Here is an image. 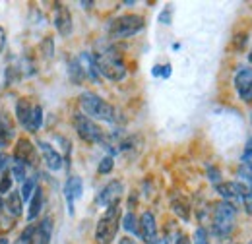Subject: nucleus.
<instances>
[{
	"label": "nucleus",
	"mask_w": 252,
	"mask_h": 244,
	"mask_svg": "<svg viewBox=\"0 0 252 244\" xmlns=\"http://www.w3.org/2000/svg\"><path fill=\"white\" fill-rule=\"evenodd\" d=\"M80 107L82 115H86L92 121H103V122H117V111L111 103H107L103 97H99L94 92H84L80 95Z\"/></svg>",
	"instance_id": "f257e3e1"
},
{
	"label": "nucleus",
	"mask_w": 252,
	"mask_h": 244,
	"mask_svg": "<svg viewBox=\"0 0 252 244\" xmlns=\"http://www.w3.org/2000/svg\"><path fill=\"white\" fill-rule=\"evenodd\" d=\"M121 219H123V210L121 204L111 206L105 210V214L99 217L97 227H95V243L97 244H111L115 241L119 227H121Z\"/></svg>",
	"instance_id": "f03ea898"
},
{
	"label": "nucleus",
	"mask_w": 252,
	"mask_h": 244,
	"mask_svg": "<svg viewBox=\"0 0 252 244\" xmlns=\"http://www.w3.org/2000/svg\"><path fill=\"white\" fill-rule=\"evenodd\" d=\"M95 64L99 76L111 82H123L126 78V64L115 49H107L101 55H95Z\"/></svg>",
	"instance_id": "7ed1b4c3"
},
{
	"label": "nucleus",
	"mask_w": 252,
	"mask_h": 244,
	"mask_svg": "<svg viewBox=\"0 0 252 244\" xmlns=\"http://www.w3.org/2000/svg\"><path fill=\"white\" fill-rule=\"evenodd\" d=\"M237 223V206L221 200L214 206V233L218 237H229Z\"/></svg>",
	"instance_id": "20e7f679"
},
{
	"label": "nucleus",
	"mask_w": 252,
	"mask_h": 244,
	"mask_svg": "<svg viewBox=\"0 0 252 244\" xmlns=\"http://www.w3.org/2000/svg\"><path fill=\"white\" fill-rule=\"evenodd\" d=\"M146 28V20L138 14H123L119 18H115L111 24H109V37L111 39H126V37H132L136 33Z\"/></svg>",
	"instance_id": "39448f33"
},
{
	"label": "nucleus",
	"mask_w": 252,
	"mask_h": 244,
	"mask_svg": "<svg viewBox=\"0 0 252 244\" xmlns=\"http://www.w3.org/2000/svg\"><path fill=\"white\" fill-rule=\"evenodd\" d=\"M74 128H76L78 136H80L84 142H88V144H101V146H103V142L107 140V132H105L97 122L92 121V119H88V117L82 115V113L74 115Z\"/></svg>",
	"instance_id": "423d86ee"
},
{
	"label": "nucleus",
	"mask_w": 252,
	"mask_h": 244,
	"mask_svg": "<svg viewBox=\"0 0 252 244\" xmlns=\"http://www.w3.org/2000/svg\"><path fill=\"white\" fill-rule=\"evenodd\" d=\"M216 190L225 202H231V204H245L247 198L252 196V186L251 184H245L241 181H229V183H220L216 184Z\"/></svg>",
	"instance_id": "0eeeda50"
},
{
	"label": "nucleus",
	"mask_w": 252,
	"mask_h": 244,
	"mask_svg": "<svg viewBox=\"0 0 252 244\" xmlns=\"http://www.w3.org/2000/svg\"><path fill=\"white\" fill-rule=\"evenodd\" d=\"M123 192H125V184L123 181H111L109 184H105L101 188V192L97 194V204L101 208H111V206H117L121 204V198H123Z\"/></svg>",
	"instance_id": "6e6552de"
},
{
	"label": "nucleus",
	"mask_w": 252,
	"mask_h": 244,
	"mask_svg": "<svg viewBox=\"0 0 252 244\" xmlns=\"http://www.w3.org/2000/svg\"><path fill=\"white\" fill-rule=\"evenodd\" d=\"M233 84H235V90L239 93L241 101L247 103V105H252V66L241 68L235 74Z\"/></svg>",
	"instance_id": "1a4fd4ad"
},
{
	"label": "nucleus",
	"mask_w": 252,
	"mask_h": 244,
	"mask_svg": "<svg viewBox=\"0 0 252 244\" xmlns=\"http://www.w3.org/2000/svg\"><path fill=\"white\" fill-rule=\"evenodd\" d=\"M138 235L146 244H154L158 241V223L152 212H144L138 219Z\"/></svg>",
	"instance_id": "9d476101"
},
{
	"label": "nucleus",
	"mask_w": 252,
	"mask_h": 244,
	"mask_svg": "<svg viewBox=\"0 0 252 244\" xmlns=\"http://www.w3.org/2000/svg\"><path fill=\"white\" fill-rule=\"evenodd\" d=\"M14 161L22 163V165H30L33 167L35 165V148L33 144L28 140V138H20L16 142V152H14Z\"/></svg>",
	"instance_id": "9b49d317"
},
{
	"label": "nucleus",
	"mask_w": 252,
	"mask_h": 244,
	"mask_svg": "<svg viewBox=\"0 0 252 244\" xmlns=\"http://www.w3.org/2000/svg\"><path fill=\"white\" fill-rule=\"evenodd\" d=\"M37 148H39V152L43 155V159H45V163H47V167L51 169V171H61L64 165V159L63 155L57 152L51 144H47V142H37Z\"/></svg>",
	"instance_id": "f8f14e48"
},
{
	"label": "nucleus",
	"mask_w": 252,
	"mask_h": 244,
	"mask_svg": "<svg viewBox=\"0 0 252 244\" xmlns=\"http://www.w3.org/2000/svg\"><path fill=\"white\" fill-rule=\"evenodd\" d=\"M84 192V183L80 177H70L66 184H64V196H66V202H68V212L74 214V202L82 196Z\"/></svg>",
	"instance_id": "ddd939ff"
},
{
	"label": "nucleus",
	"mask_w": 252,
	"mask_h": 244,
	"mask_svg": "<svg viewBox=\"0 0 252 244\" xmlns=\"http://www.w3.org/2000/svg\"><path fill=\"white\" fill-rule=\"evenodd\" d=\"M55 28L57 31L68 37L72 33V16H70V10L64 6V4H57V14H55Z\"/></svg>",
	"instance_id": "4468645a"
},
{
	"label": "nucleus",
	"mask_w": 252,
	"mask_h": 244,
	"mask_svg": "<svg viewBox=\"0 0 252 244\" xmlns=\"http://www.w3.org/2000/svg\"><path fill=\"white\" fill-rule=\"evenodd\" d=\"M51 237H53V219L51 217H45L35 227L32 244H51Z\"/></svg>",
	"instance_id": "2eb2a0df"
},
{
	"label": "nucleus",
	"mask_w": 252,
	"mask_h": 244,
	"mask_svg": "<svg viewBox=\"0 0 252 244\" xmlns=\"http://www.w3.org/2000/svg\"><path fill=\"white\" fill-rule=\"evenodd\" d=\"M78 62L86 74L88 80H99V72H97V64H95V55H90V53H82L78 57Z\"/></svg>",
	"instance_id": "dca6fc26"
},
{
	"label": "nucleus",
	"mask_w": 252,
	"mask_h": 244,
	"mask_svg": "<svg viewBox=\"0 0 252 244\" xmlns=\"http://www.w3.org/2000/svg\"><path fill=\"white\" fill-rule=\"evenodd\" d=\"M4 210L6 214H10L12 217H20L24 212V200L20 196V192H10L6 202H4Z\"/></svg>",
	"instance_id": "f3484780"
},
{
	"label": "nucleus",
	"mask_w": 252,
	"mask_h": 244,
	"mask_svg": "<svg viewBox=\"0 0 252 244\" xmlns=\"http://www.w3.org/2000/svg\"><path fill=\"white\" fill-rule=\"evenodd\" d=\"M41 208H43V190L37 186L35 188V192H33L32 200H30V212H28V219L33 221V219H37V215L41 212Z\"/></svg>",
	"instance_id": "a211bd4d"
},
{
	"label": "nucleus",
	"mask_w": 252,
	"mask_h": 244,
	"mask_svg": "<svg viewBox=\"0 0 252 244\" xmlns=\"http://www.w3.org/2000/svg\"><path fill=\"white\" fill-rule=\"evenodd\" d=\"M171 208H173V212L179 215L183 221H189L190 219V204L185 200V198H173L171 200Z\"/></svg>",
	"instance_id": "6ab92c4d"
},
{
	"label": "nucleus",
	"mask_w": 252,
	"mask_h": 244,
	"mask_svg": "<svg viewBox=\"0 0 252 244\" xmlns=\"http://www.w3.org/2000/svg\"><path fill=\"white\" fill-rule=\"evenodd\" d=\"M41 126H43V109H41V105H33L32 115H30V121L26 124V128L30 132H37Z\"/></svg>",
	"instance_id": "aec40b11"
},
{
	"label": "nucleus",
	"mask_w": 252,
	"mask_h": 244,
	"mask_svg": "<svg viewBox=\"0 0 252 244\" xmlns=\"http://www.w3.org/2000/svg\"><path fill=\"white\" fill-rule=\"evenodd\" d=\"M32 109H33V103L24 101V99H20V101H18V105H16V115H18V121H20L22 126H26V124H28L30 115H32Z\"/></svg>",
	"instance_id": "412c9836"
},
{
	"label": "nucleus",
	"mask_w": 252,
	"mask_h": 244,
	"mask_svg": "<svg viewBox=\"0 0 252 244\" xmlns=\"http://www.w3.org/2000/svg\"><path fill=\"white\" fill-rule=\"evenodd\" d=\"M68 76H70V80H72L74 84H82V82L86 80V74H84V70H82L78 59H74V61L68 64Z\"/></svg>",
	"instance_id": "4be33fe9"
},
{
	"label": "nucleus",
	"mask_w": 252,
	"mask_h": 244,
	"mask_svg": "<svg viewBox=\"0 0 252 244\" xmlns=\"http://www.w3.org/2000/svg\"><path fill=\"white\" fill-rule=\"evenodd\" d=\"M35 188H37V179H35V177H30V179H26V181L22 183V190H20V196H22V200H24V202L32 200V196H33V192H35Z\"/></svg>",
	"instance_id": "5701e85b"
},
{
	"label": "nucleus",
	"mask_w": 252,
	"mask_h": 244,
	"mask_svg": "<svg viewBox=\"0 0 252 244\" xmlns=\"http://www.w3.org/2000/svg\"><path fill=\"white\" fill-rule=\"evenodd\" d=\"M237 175H239L241 183L251 184V186H252V161H247V163H241V167L237 169Z\"/></svg>",
	"instance_id": "b1692460"
},
{
	"label": "nucleus",
	"mask_w": 252,
	"mask_h": 244,
	"mask_svg": "<svg viewBox=\"0 0 252 244\" xmlns=\"http://www.w3.org/2000/svg\"><path fill=\"white\" fill-rule=\"evenodd\" d=\"M12 134H14V130H12L10 122H6L4 119H0V148H4V146L12 140Z\"/></svg>",
	"instance_id": "393cba45"
},
{
	"label": "nucleus",
	"mask_w": 252,
	"mask_h": 244,
	"mask_svg": "<svg viewBox=\"0 0 252 244\" xmlns=\"http://www.w3.org/2000/svg\"><path fill=\"white\" fill-rule=\"evenodd\" d=\"M121 221H123V227H125L128 233L138 235V217L132 214V212H128V214H126Z\"/></svg>",
	"instance_id": "a878e982"
},
{
	"label": "nucleus",
	"mask_w": 252,
	"mask_h": 244,
	"mask_svg": "<svg viewBox=\"0 0 252 244\" xmlns=\"http://www.w3.org/2000/svg\"><path fill=\"white\" fill-rule=\"evenodd\" d=\"M12 186H14V177L12 173L6 169L2 173V179H0V194H10L12 192Z\"/></svg>",
	"instance_id": "bb28decb"
},
{
	"label": "nucleus",
	"mask_w": 252,
	"mask_h": 244,
	"mask_svg": "<svg viewBox=\"0 0 252 244\" xmlns=\"http://www.w3.org/2000/svg\"><path fill=\"white\" fill-rule=\"evenodd\" d=\"M113 167H115L113 155H107V157H103V159H101V163H99L97 171H99V175H109V173L113 171Z\"/></svg>",
	"instance_id": "cd10ccee"
},
{
	"label": "nucleus",
	"mask_w": 252,
	"mask_h": 244,
	"mask_svg": "<svg viewBox=\"0 0 252 244\" xmlns=\"http://www.w3.org/2000/svg\"><path fill=\"white\" fill-rule=\"evenodd\" d=\"M12 177H14V181H26L28 177H26V165H22V163H18V161H14V165H12Z\"/></svg>",
	"instance_id": "c85d7f7f"
},
{
	"label": "nucleus",
	"mask_w": 252,
	"mask_h": 244,
	"mask_svg": "<svg viewBox=\"0 0 252 244\" xmlns=\"http://www.w3.org/2000/svg\"><path fill=\"white\" fill-rule=\"evenodd\" d=\"M194 244H210V237H208V231L204 227L196 229L194 233Z\"/></svg>",
	"instance_id": "c756f323"
},
{
	"label": "nucleus",
	"mask_w": 252,
	"mask_h": 244,
	"mask_svg": "<svg viewBox=\"0 0 252 244\" xmlns=\"http://www.w3.org/2000/svg\"><path fill=\"white\" fill-rule=\"evenodd\" d=\"M241 159H243V163L252 161V138L247 140V144H245V152H243V155H241Z\"/></svg>",
	"instance_id": "7c9ffc66"
},
{
	"label": "nucleus",
	"mask_w": 252,
	"mask_h": 244,
	"mask_svg": "<svg viewBox=\"0 0 252 244\" xmlns=\"http://www.w3.org/2000/svg\"><path fill=\"white\" fill-rule=\"evenodd\" d=\"M208 177H210V181H212L214 184H220V179H221L220 169H216V167H210V169H208Z\"/></svg>",
	"instance_id": "2f4dec72"
},
{
	"label": "nucleus",
	"mask_w": 252,
	"mask_h": 244,
	"mask_svg": "<svg viewBox=\"0 0 252 244\" xmlns=\"http://www.w3.org/2000/svg\"><path fill=\"white\" fill-rule=\"evenodd\" d=\"M159 22H161L163 26H171V10H169V8H165V10L161 12V16H159Z\"/></svg>",
	"instance_id": "473e14b6"
},
{
	"label": "nucleus",
	"mask_w": 252,
	"mask_h": 244,
	"mask_svg": "<svg viewBox=\"0 0 252 244\" xmlns=\"http://www.w3.org/2000/svg\"><path fill=\"white\" fill-rule=\"evenodd\" d=\"M8 163H10V157L6 153H0V173H4L8 169Z\"/></svg>",
	"instance_id": "72a5a7b5"
},
{
	"label": "nucleus",
	"mask_w": 252,
	"mask_h": 244,
	"mask_svg": "<svg viewBox=\"0 0 252 244\" xmlns=\"http://www.w3.org/2000/svg\"><path fill=\"white\" fill-rule=\"evenodd\" d=\"M4 47H6V30H4V28H0V55H2Z\"/></svg>",
	"instance_id": "f704fd0d"
},
{
	"label": "nucleus",
	"mask_w": 252,
	"mask_h": 244,
	"mask_svg": "<svg viewBox=\"0 0 252 244\" xmlns=\"http://www.w3.org/2000/svg\"><path fill=\"white\" fill-rule=\"evenodd\" d=\"M161 78H169L171 76V64H165V66H161V74H159Z\"/></svg>",
	"instance_id": "c9c22d12"
},
{
	"label": "nucleus",
	"mask_w": 252,
	"mask_h": 244,
	"mask_svg": "<svg viewBox=\"0 0 252 244\" xmlns=\"http://www.w3.org/2000/svg\"><path fill=\"white\" fill-rule=\"evenodd\" d=\"M175 244H192V243H190V239L187 237V235H179L177 241H175Z\"/></svg>",
	"instance_id": "e433bc0d"
},
{
	"label": "nucleus",
	"mask_w": 252,
	"mask_h": 244,
	"mask_svg": "<svg viewBox=\"0 0 252 244\" xmlns=\"http://www.w3.org/2000/svg\"><path fill=\"white\" fill-rule=\"evenodd\" d=\"M152 74H154V76H159V74H161V64H156V66H154Z\"/></svg>",
	"instance_id": "4c0bfd02"
},
{
	"label": "nucleus",
	"mask_w": 252,
	"mask_h": 244,
	"mask_svg": "<svg viewBox=\"0 0 252 244\" xmlns=\"http://www.w3.org/2000/svg\"><path fill=\"white\" fill-rule=\"evenodd\" d=\"M119 244H136V243H134L132 239H128V237H125V239H121V241H119Z\"/></svg>",
	"instance_id": "58836bf2"
},
{
	"label": "nucleus",
	"mask_w": 252,
	"mask_h": 244,
	"mask_svg": "<svg viewBox=\"0 0 252 244\" xmlns=\"http://www.w3.org/2000/svg\"><path fill=\"white\" fill-rule=\"evenodd\" d=\"M154 244H169V243H167V239H165V237H163V239H159L158 237V241H156Z\"/></svg>",
	"instance_id": "ea45409f"
},
{
	"label": "nucleus",
	"mask_w": 252,
	"mask_h": 244,
	"mask_svg": "<svg viewBox=\"0 0 252 244\" xmlns=\"http://www.w3.org/2000/svg\"><path fill=\"white\" fill-rule=\"evenodd\" d=\"M0 244H8V241L6 239H0Z\"/></svg>",
	"instance_id": "a19ab883"
},
{
	"label": "nucleus",
	"mask_w": 252,
	"mask_h": 244,
	"mask_svg": "<svg viewBox=\"0 0 252 244\" xmlns=\"http://www.w3.org/2000/svg\"><path fill=\"white\" fill-rule=\"evenodd\" d=\"M249 62H251V64H252V51H251V53H249Z\"/></svg>",
	"instance_id": "79ce46f5"
},
{
	"label": "nucleus",
	"mask_w": 252,
	"mask_h": 244,
	"mask_svg": "<svg viewBox=\"0 0 252 244\" xmlns=\"http://www.w3.org/2000/svg\"><path fill=\"white\" fill-rule=\"evenodd\" d=\"M0 210H2V198H0Z\"/></svg>",
	"instance_id": "37998d69"
},
{
	"label": "nucleus",
	"mask_w": 252,
	"mask_h": 244,
	"mask_svg": "<svg viewBox=\"0 0 252 244\" xmlns=\"http://www.w3.org/2000/svg\"><path fill=\"white\" fill-rule=\"evenodd\" d=\"M249 244H252V241H251V243H249Z\"/></svg>",
	"instance_id": "c03bdc74"
}]
</instances>
